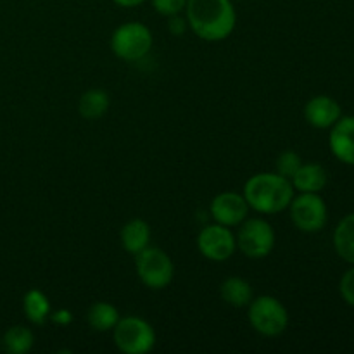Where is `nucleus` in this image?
<instances>
[{
  "label": "nucleus",
  "mask_w": 354,
  "mask_h": 354,
  "mask_svg": "<svg viewBox=\"0 0 354 354\" xmlns=\"http://www.w3.org/2000/svg\"><path fill=\"white\" fill-rule=\"evenodd\" d=\"M220 296L228 306L245 308L254 297V290H252L251 283L242 277H228L221 282Z\"/></svg>",
  "instance_id": "nucleus-15"
},
{
  "label": "nucleus",
  "mask_w": 354,
  "mask_h": 354,
  "mask_svg": "<svg viewBox=\"0 0 354 354\" xmlns=\"http://www.w3.org/2000/svg\"><path fill=\"white\" fill-rule=\"evenodd\" d=\"M152 9L159 14V16H175V14H182L185 10L187 0H151Z\"/></svg>",
  "instance_id": "nucleus-22"
},
{
  "label": "nucleus",
  "mask_w": 354,
  "mask_h": 354,
  "mask_svg": "<svg viewBox=\"0 0 354 354\" xmlns=\"http://www.w3.org/2000/svg\"><path fill=\"white\" fill-rule=\"evenodd\" d=\"M342 116L341 104L328 95H315L304 106V120L317 130H328Z\"/></svg>",
  "instance_id": "nucleus-11"
},
{
  "label": "nucleus",
  "mask_w": 354,
  "mask_h": 354,
  "mask_svg": "<svg viewBox=\"0 0 354 354\" xmlns=\"http://www.w3.org/2000/svg\"><path fill=\"white\" fill-rule=\"evenodd\" d=\"M113 341L124 354H147L156 346V330L140 317H121L113 328Z\"/></svg>",
  "instance_id": "nucleus-5"
},
{
  "label": "nucleus",
  "mask_w": 354,
  "mask_h": 354,
  "mask_svg": "<svg viewBox=\"0 0 354 354\" xmlns=\"http://www.w3.org/2000/svg\"><path fill=\"white\" fill-rule=\"evenodd\" d=\"M168 31L173 37H183L189 31V23H187L185 14H175L168 17Z\"/></svg>",
  "instance_id": "nucleus-24"
},
{
  "label": "nucleus",
  "mask_w": 354,
  "mask_h": 354,
  "mask_svg": "<svg viewBox=\"0 0 354 354\" xmlns=\"http://www.w3.org/2000/svg\"><path fill=\"white\" fill-rule=\"evenodd\" d=\"M152 45H154L152 31L140 21H128L120 24L111 35V50L121 61H142L152 50Z\"/></svg>",
  "instance_id": "nucleus-3"
},
{
  "label": "nucleus",
  "mask_w": 354,
  "mask_h": 354,
  "mask_svg": "<svg viewBox=\"0 0 354 354\" xmlns=\"http://www.w3.org/2000/svg\"><path fill=\"white\" fill-rule=\"evenodd\" d=\"M248 318L254 332L263 337H279L289 327V311L277 297L258 296L252 297L248 306Z\"/></svg>",
  "instance_id": "nucleus-4"
},
{
  "label": "nucleus",
  "mask_w": 354,
  "mask_h": 354,
  "mask_svg": "<svg viewBox=\"0 0 354 354\" xmlns=\"http://www.w3.org/2000/svg\"><path fill=\"white\" fill-rule=\"evenodd\" d=\"M118 7H123V9H133V7L142 6L145 3L147 0H113Z\"/></svg>",
  "instance_id": "nucleus-26"
},
{
  "label": "nucleus",
  "mask_w": 354,
  "mask_h": 354,
  "mask_svg": "<svg viewBox=\"0 0 354 354\" xmlns=\"http://www.w3.org/2000/svg\"><path fill=\"white\" fill-rule=\"evenodd\" d=\"M339 292H341L344 303L354 308V265L342 275L341 282H339Z\"/></svg>",
  "instance_id": "nucleus-23"
},
{
  "label": "nucleus",
  "mask_w": 354,
  "mask_h": 354,
  "mask_svg": "<svg viewBox=\"0 0 354 354\" xmlns=\"http://www.w3.org/2000/svg\"><path fill=\"white\" fill-rule=\"evenodd\" d=\"M120 239L124 251L128 254L137 256L138 252H142L145 248L151 245V225L142 220V218H133V220L127 221L123 225L120 232Z\"/></svg>",
  "instance_id": "nucleus-13"
},
{
  "label": "nucleus",
  "mask_w": 354,
  "mask_h": 354,
  "mask_svg": "<svg viewBox=\"0 0 354 354\" xmlns=\"http://www.w3.org/2000/svg\"><path fill=\"white\" fill-rule=\"evenodd\" d=\"M138 280L151 290H162L175 279V263L159 248H145L135 256Z\"/></svg>",
  "instance_id": "nucleus-6"
},
{
  "label": "nucleus",
  "mask_w": 354,
  "mask_h": 354,
  "mask_svg": "<svg viewBox=\"0 0 354 354\" xmlns=\"http://www.w3.org/2000/svg\"><path fill=\"white\" fill-rule=\"evenodd\" d=\"M249 204L244 194L220 192L213 197L209 204V214L214 223L225 225L228 228L239 227L249 216Z\"/></svg>",
  "instance_id": "nucleus-10"
},
{
  "label": "nucleus",
  "mask_w": 354,
  "mask_h": 354,
  "mask_svg": "<svg viewBox=\"0 0 354 354\" xmlns=\"http://www.w3.org/2000/svg\"><path fill=\"white\" fill-rule=\"evenodd\" d=\"M290 221L304 234H318L324 230L328 220V207L320 194L299 192L289 204Z\"/></svg>",
  "instance_id": "nucleus-8"
},
{
  "label": "nucleus",
  "mask_w": 354,
  "mask_h": 354,
  "mask_svg": "<svg viewBox=\"0 0 354 354\" xmlns=\"http://www.w3.org/2000/svg\"><path fill=\"white\" fill-rule=\"evenodd\" d=\"M294 187L289 178L279 173H256L245 182L244 194L249 207L259 214H277L289 207L294 197Z\"/></svg>",
  "instance_id": "nucleus-2"
},
{
  "label": "nucleus",
  "mask_w": 354,
  "mask_h": 354,
  "mask_svg": "<svg viewBox=\"0 0 354 354\" xmlns=\"http://www.w3.org/2000/svg\"><path fill=\"white\" fill-rule=\"evenodd\" d=\"M120 318L121 315L118 308L106 301L93 303L86 311V322L95 332H113Z\"/></svg>",
  "instance_id": "nucleus-19"
},
{
  "label": "nucleus",
  "mask_w": 354,
  "mask_h": 354,
  "mask_svg": "<svg viewBox=\"0 0 354 354\" xmlns=\"http://www.w3.org/2000/svg\"><path fill=\"white\" fill-rule=\"evenodd\" d=\"M189 30L204 41H223L237 26L234 0H187Z\"/></svg>",
  "instance_id": "nucleus-1"
},
{
  "label": "nucleus",
  "mask_w": 354,
  "mask_h": 354,
  "mask_svg": "<svg viewBox=\"0 0 354 354\" xmlns=\"http://www.w3.org/2000/svg\"><path fill=\"white\" fill-rule=\"evenodd\" d=\"M197 251L213 263H225L237 251V241L232 228L220 223L204 227L197 235Z\"/></svg>",
  "instance_id": "nucleus-9"
},
{
  "label": "nucleus",
  "mask_w": 354,
  "mask_h": 354,
  "mask_svg": "<svg viewBox=\"0 0 354 354\" xmlns=\"http://www.w3.org/2000/svg\"><path fill=\"white\" fill-rule=\"evenodd\" d=\"M48 320L52 324L59 325V327H68V325L73 324V313L69 310H64V308H61V310H52Z\"/></svg>",
  "instance_id": "nucleus-25"
},
{
  "label": "nucleus",
  "mask_w": 354,
  "mask_h": 354,
  "mask_svg": "<svg viewBox=\"0 0 354 354\" xmlns=\"http://www.w3.org/2000/svg\"><path fill=\"white\" fill-rule=\"evenodd\" d=\"M334 249L342 261L354 265V213L346 214L335 227Z\"/></svg>",
  "instance_id": "nucleus-17"
},
{
  "label": "nucleus",
  "mask_w": 354,
  "mask_h": 354,
  "mask_svg": "<svg viewBox=\"0 0 354 354\" xmlns=\"http://www.w3.org/2000/svg\"><path fill=\"white\" fill-rule=\"evenodd\" d=\"M301 165H303V159H301V156L297 154V152L283 151L282 154L277 158L275 171L279 173V175L286 176V178L290 180L294 175H296V171L299 169Z\"/></svg>",
  "instance_id": "nucleus-21"
},
{
  "label": "nucleus",
  "mask_w": 354,
  "mask_h": 354,
  "mask_svg": "<svg viewBox=\"0 0 354 354\" xmlns=\"http://www.w3.org/2000/svg\"><path fill=\"white\" fill-rule=\"evenodd\" d=\"M111 97L102 88H90L78 100V113L85 120H100L109 111Z\"/></svg>",
  "instance_id": "nucleus-16"
},
{
  "label": "nucleus",
  "mask_w": 354,
  "mask_h": 354,
  "mask_svg": "<svg viewBox=\"0 0 354 354\" xmlns=\"http://www.w3.org/2000/svg\"><path fill=\"white\" fill-rule=\"evenodd\" d=\"M328 182L327 169L318 162H303L296 175L290 178L294 190L308 194H320Z\"/></svg>",
  "instance_id": "nucleus-14"
},
{
  "label": "nucleus",
  "mask_w": 354,
  "mask_h": 354,
  "mask_svg": "<svg viewBox=\"0 0 354 354\" xmlns=\"http://www.w3.org/2000/svg\"><path fill=\"white\" fill-rule=\"evenodd\" d=\"M328 147L342 165L354 166V116H341L330 128Z\"/></svg>",
  "instance_id": "nucleus-12"
},
{
  "label": "nucleus",
  "mask_w": 354,
  "mask_h": 354,
  "mask_svg": "<svg viewBox=\"0 0 354 354\" xmlns=\"http://www.w3.org/2000/svg\"><path fill=\"white\" fill-rule=\"evenodd\" d=\"M35 344L33 332L23 325L10 327L3 334V349L9 354H26L31 351Z\"/></svg>",
  "instance_id": "nucleus-20"
},
{
  "label": "nucleus",
  "mask_w": 354,
  "mask_h": 354,
  "mask_svg": "<svg viewBox=\"0 0 354 354\" xmlns=\"http://www.w3.org/2000/svg\"><path fill=\"white\" fill-rule=\"evenodd\" d=\"M24 317L30 324L44 325L52 313V304L41 290L30 289L23 297Z\"/></svg>",
  "instance_id": "nucleus-18"
},
{
  "label": "nucleus",
  "mask_w": 354,
  "mask_h": 354,
  "mask_svg": "<svg viewBox=\"0 0 354 354\" xmlns=\"http://www.w3.org/2000/svg\"><path fill=\"white\" fill-rule=\"evenodd\" d=\"M237 249L249 259H263L275 248V230L265 218H245L235 235Z\"/></svg>",
  "instance_id": "nucleus-7"
}]
</instances>
